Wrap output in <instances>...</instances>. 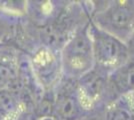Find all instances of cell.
Masks as SVG:
<instances>
[{
	"instance_id": "1",
	"label": "cell",
	"mask_w": 134,
	"mask_h": 120,
	"mask_svg": "<svg viewBox=\"0 0 134 120\" xmlns=\"http://www.w3.org/2000/svg\"><path fill=\"white\" fill-rule=\"evenodd\" d=\"M90 21V20H89ZM62 73L78 80L94 68V56L89 34V22L75 32L60 50Z\"/></svg>"
},
{
	"instance_id": "8",
	"label": "cell",
	"mask_w": 134,
	"mask_h": 120,
	"mask_svg": "<svg viewBox=\"0 0 134 120\" xmlns=\"http://www.w3.org/2000/svg\"><path fill=\"white\" fill-rule=\"evenodd\" d=\"M78 120H106L104 109H96L84 113Z\"/></svg>"
},
{
	"instance_id": "7",
	"label": "cell",
	"mask_w": 134,
	"mask_h": 120,
	"mask_svg": "<svg viewBox=\"0 0 134 120\" xmlns=\"http://www.w3.org/2000/svg\"><path fill=\"white\" fill-rule=\"evenodd\" d=\"M106 120H134V94L114 99L104 108Z\"/></svg>"
},
{
	"instance_id": "6",
	"label": "cell",
	"mask_w": 134,
	"mask_h": 120,
	"mask_svg": "<svg viewBox=\"0 0 134 120\" xmlns=\"http://www.w3.org/2000/svg\"><path fill=\"white\" fill-rule=\"evenodd\" d=\"M112 101L122 95L134 92V56H130L120 67L107 77Z\"/></svg>"
},
{
	"instance_id": "3",
	"label": "cell",
	"mask_w": 134,
	"mask_h": 120,
	"mask_svg": "<svg viewBox=\"0 0 134 120\" xmlns=\"http://www.w3.org/2000/svg\"><path fill=\"white\" fill-rule=\"evenodd\" d=\"M114 37L127 42L134 32V0H110L90 19Z\"/></svg>"
},
{
	"instance_id": "2",
	"label": "cell",
	"mask_w": 134,
	"mask_h": 120,
	"mask_svg": "<svg viewBox=\"0 0 134 120\" xmlns=\"http://www.w3.org/2000/svg\"><path fill=\"white\" fill-rule=\"evenodd\" d=\"M89 34L94 56L93 69L96 71L108 76L129 59L130 55L126 43L98 28L91 20Z\"/></svg>"
},
{
	"instance_id": "9",
	"label": "cell",
	"mask_w": 134,
	"mask_h": 120,
	"mask_svg": "<svg viewBox=\"0 0 134 120\" xmlns=\"http://www.w3.org/2000/svg\"><path fill=\"white\" fill-rule=\"evenodd\" d=\"M11 75V71L6 67L5 65L0 64V83H4Z\"/></svg>"
},
{
	"instance_id": "10",
	"label": "cell",
	"mask_w": 134,
	"mask_h": 120,
	"mask_svg": "<svg viewBox=\"0 0 134 120\" xmlns=\"http://www.w3.org/2000/svg\"><path fill=\"white\" fill-rule=\"evenodd\" d=\"M126 45H127V48H128L129 55L130 56H134V32L129 37V39L127 40Z\"/></svg>"
},
{
	"instance_id": "4",
	"label": "cell",
	"mask_w": 134,
	"mask_h": 120,
	"mask_svg": "<svg viewBox=\"0 0 134 120\" xmlns=\"http://www.w3.org/2000/svg\"><path fill=\"white\" fill-rule=\"evenodd\" d=\"M107 75L91 70L77 80V92L85 113L96 109H104L112 102Z\"/></svg>"
},
{
	"instance_id": "5",
	"label": "cell",
	"mask_w": 134,
	"mask_h": 120,
	"mask_svg": "<svg viewBox=\"0 0 134 120\" xmlns=\"http://www.w3.org/2000/svg\"><path fill=\"white\" fill-rule=\"evenodd\" d=\"M54 99V114L61 120H78L85 113L77 92V80L64 77Z\"/></svg>"
}]
</instances>
